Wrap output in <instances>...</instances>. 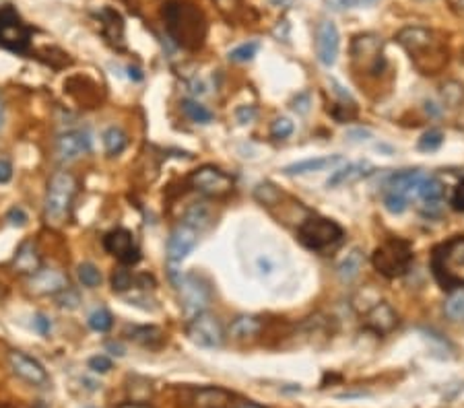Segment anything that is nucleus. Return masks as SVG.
<instances>
[{
  "label": "nucleus",
  "instance_id": "f257e3e1",
  "mask_svg": "<svg viewBox=\"0 0 464 408\" xmlns=\"http://www.w3.org/2000/svg\"><path fill=\"white\" fill-rule=\"evenodd\" d=\"M396 42L405 48V52L410 56L413 66L421 75H436L448 62V50L432 29L417 25L401 29Z\"/></svg>",
  "mask_w": 464,
  "mask_h": 408
},
{
  "label": "nucleus",
  "instance_id": "f03ea898",
  "mask_svg": "<svg viewBox=\"0 0 464 408\" xmlns=\"http://www.w3.org/2000/svg\"><path fill=\"white\" fill-rule=\"evenodd\" d=\"M165 29L169 37L186 48V50H198L204 44L207 37V21L198 6L184 0H171L164 8Z\"/></svg>",
  "mask_w": 464,
  "mask_h": 408
},
{
  "label": "nucleus",
  "instance_id": "7ed1b4c3",
  "mask_svg": "<svg viewBox=\"0 0 464 408\" xmlns=\"http://www.w3.org/2000/svg\"><path fill=\"white\" fill-rule=\"evenodd\" d=\"M77 190H79V182L66 169L56 171L54 175L50 178L46 198H44V218H46L48 225L62 227L68 221Z\"/></svg>",
  "mask_w": 464,
  "mask_h": 408
},
{
  "label": "nucleus",
  "instance_id": "20e7f679",
  "mask_svg": "<svg viewBox=\"0 0 464 408\" xmlns=\"http://www.w3.org/2000/svg\"><path fill=\"white\" fill-rule=\"evenodd\" d=\"M372 262L376 271L386 278H398L409 272L413 264V245L401 237L386 240L372 254Z\"/></svg>",
  "mask_w": 464,
  "mask_h": 408
},
{
  "label": "nucleus",
  "instance_id": "39448f33",
  "mask_svg": "<svg viewBox=\"0 0 464 408\" xmlns=\"http://www.w3.org/2000/svg\"><path fill=\"white\" fill-rule=\"evenodd\" d=\"M434 274L444 287H464V237H454L437 247Z\"/></svg>",
  "mask_w": 464,
  "mask_h": 408
},
{
  "label": "nucleus",
  "instance_id": "423d86ee",
  "mask_svg": "<svg viewBox=\"0 0 464 408\" xmlns=\"http://www.w3.org/2000/svg\"><path fill=\"white\" fill-rule=\"evenodd\" d=\"M300 242L312 252H328L343 242V227L326 217H310L298 231Z\"/></svg>",
  "mask_w": 464,
  "mask_h": 408
},
{
  "label": "nucleus",
  "instance_id": "0eeeda50",
  "mask_svg": "<svg viewBox=\"0 0 464 408\" xmlns=\"http://www.w3.org/2000/svg\"><path fill=\"white\" fill-rule=\"evenodd\" d=\"M180 303L184 307L186 318L190 320L196 314L204 311L211 303V287L207 285V280L194 272H180L173 276Z\"/></svg>",
  "mask_w": 464,
  "mask_h": 408
},
{
  "label": "nucleus",
  "instance_id": "6e6552de",
  "mask_svg": "<svg viewBox=\"0 0 464 408\" xmlns=\"http://www.w3.org/2000/svg\"><path fill=\"white\" fill-rule=\"evenodd\" d=\"M31 46V29L23 23L19 13L6 4L0 8V48L13 54H25Z\"/></svg>",
  "mask_w": 464,
  "mask_h": 408
},
{
  "label": "nucleus",
  "instance_id": "1a4fd4ad",
  "mask_svg": "<svg viewBox=\"0 0 464 408\" xmlns=\"http://www.w3.org/2000/svg\"><path fill=\"white\" fill-rule=\"evenodd\" d=\"M186 334H188L192 345H196L200 349H221L223 340H225V330H223L221 320L209 309L190 318Z\"/></svg>",
  "mask_w": 464,
  "mask_h": 408
},
{
  "label": "nucleus",
  "instance_id": "9d476101",
  "mask_svg": "<svg viewBox=\"0 0 464 408\" xmlns=\"http://www.w3.org/2000/svg\"><path fill=\"white\" fill-rule=\"evenodd\" d=\"M351 58L359 70L370 73V75H380L386 66L382 54V39L374 33L357 35L351 44Z\"/></svg>",
  "mask_w": 464,
  "mask_h": 408
},
{
  "label": "nucleus",
  "instance_id": "9b49d317",
  "mask_svg": "<svg viewBox=\"0 0 464 408\" xmlns=\"http://www.w3.org/2000/svg\"><path fill=\"white\" fill-rule=\"evenodd\" d=\"M190 186L196 192L209 196V198H221L233 190V178L219 169L215 165H202L196 171H192Z\"/></svg>",
  "mask_w": 464,
  "mask_h": 408
},
{
  "label": "nucleus",
  "instance_id": "f8f14e48",
  "mask_svg": "<svg viewBox=\"0 0 464 408\" xmlns=\"http://www.w3.org/2000/svg\"><path fill=\"white\" fill-rule=\"evenodd\" d=\"M104 247H106L108 254H111L116 260H120L124 266H133L140 260V249H138L137 242H135V235L124 227L111 229L104 237Z\"/></svg>",
  "mask_w": 464,
  "mask_h": 408
},
{
  "label": "nucleus",
  "instance_id": "ddd939ff",
  "mask_svg": "<svg viewBox=\"0 0 464 408\" xmlns=\"http://www.w3.org/2000/svg\"><path fill=\"white\" fill-rule=\"evenodd\" d=\"M71 287L66 272L60 268H39L35 274L28 276V291L37 297H54L60 291Z\"/></svg>",
  "mask_w": 464,
  "mask_h": 408
},
{
  "label": "nucleus",
  "instance_id": "4468645a",
  "mask_svg": "<svg viewBox=\"0 0 464 408\" xmlns=\"http://www.w3.org/2000/svg\"><path fill=\"white\" fill-rule=\"evenodd\" d=\"M6 359H8L11 371H13L17 378L28 381L29 385H37V388L48 385L50 376H48L46 367H44L37 359L29 357V354L23 353V351H11Z\"/></svg>",
  "mask_w": 464,
  "mask_h": 408
},
{
  "label": "nucleus",
  "instance_id": "2eb2a0df",
  "mask_svg": "<svg viewBox=\"0 0 464 408\" xmlns=\"http://www.w3.org/2000/svg\"><path fill=\"white\" fill-rule=\"evenodd\" d=\"M198 235L200 233L186 223L176 225L173 231L169 233V240H167V260L171 264H180L182 260H186L188 254L198 244Z\"/></svg>",
  "mask_w": 464,
  "mask_h": 408
},
{
  "label": "nucleus",
  "instance_id": "dca6fc26",
  "mask_svg": "<svg viewBox=\"0 0 464 408\" xmlns=\"http://www.w3.org/2000/svg\"><path fill=\"white\" fill-rule=\"evenodd\" d=\"M54 151L60 161H75L91 151V136L87 130H68L56 138Z\"/></svg>",
  "mask_w": 464,
  "mask_h": 408
},
{
  "label": "nucleus",
  "instance_id": "f3484780",
  "mask_svg": "<svg viewBox=\"0 0 464 408\" xmlns=\"http://www.w3.org/2000/svg\"><path fill=\"white\" fill-rule=\"evenodd\" d=\"M341 48V35L332 21H320L316 27V56L320 64L332 66Z\"/></svg>",
  "mask_w": 464,
  "mask_h": 408
},
{
  "label": "nucleus",
  "instance_id": "a211bd4d",
  "mask_svg": "<svg viewBox=\"0 0 464 408\" xmlns=\"http://www.w3.org/2000/svg\"><path fill=\"white\" fill-rule=\"evenodd\" d=\"M363 320H365V328L378 336L390 334L394 328L398 326V316L388 301H376L372 307H367Z\"/></svg>",
  "mask_w": 464,
  "mask_h": 408
},
{
  "label": "nucleus",
  "instance_id": "6ab92c4d",
  "mask_svg": "<svg viewBox=\"0 0 464 408\" xmlns=\"http://www.w3.org/2000/svg\"><path fill=\"white\" fill-rule=\"evenodd\" d=\"M11 266H13V271L25 274V276H31V274L39 271L42 268V254L37 249V244L33 240H25L17 247Z\"/></svg>",
  "mask_w": 464,
  "mask_h": 408
},
{
  "label": "nucleus",
  "instance_id": "aec40b11",
  "mask_svg": "<svg viewBox=\"0 0 464 408\" xmlns=\"http://www.w3.org/2000/svg\"><path fill=\"white\" fill-rule=\"evenodd\" d=\"M374 173V167L367 161H357V163H345L343 167L334 169L332 175L328 178V188H338V186H347V184H355L359 180L367 178Z\"/></svg>",
  "mask_w": 464,
  "mask_h": 408
},
{
  "label": "nucleus",
  "instance_id": "412c9836",
  "mask_svg": "<svg viewBox=\"0 0 464 408\" xmlns=\"http://www.w3.org/2000/svg\"><path fill=\"white\" fill-rule=\"evenodd\" d=\"M444 184L434 178V175H427L425 180H423V184H421V188L417 192V198L425 204V209H427V215H439V211H441V204H444Z\"/></svg>",
  "mask_w": 464,
  "mask_h": 408
},
{
  "label": "nucleus",
  "instance_id": "4be33fe9",
  "mask_svg": "<svg viewBox=\"0 0 464 408\" xmlns=\"http://www.w3.org/2000/svg\"><path fill=\"white\" fill-rule=\"evenodd\" d=\"M427 178L425 171L421 169H409V171H401V173H394L388 182V192H396V194H403V196H417V192L421 188L423 180Z\"/></svg>",
  "mask_w": 464,
  "mask_h": 408
},
{
  "label": "nucleus",
  "instance_id": "5701e85b",
  "mask_svg": "<svg viewBox=\"0 0 464 408\" xmlns=\"http://www.w3.org/2000/svg\"><path fill=\"white\" fill-rule=\"evenodd\" d=\"M338 165H345L343 155H328V157H316V159H303L298 163L287 165L283 169L285 175H305V173H314V171H324V169H334Z\"/></svg>",
  "mask_w": 464,
  "mask_h": 408
},
{
  "label": "nucleus",
  "instance_id": "b1692460",
  "mask_svg": "<svg viewBox=\"0 0 464 408\" xmlns=\"http://www.w3.org/2000/svg\"><path fill=\"white\" fill-rule=\"evenodd\" d=\"M262 320L258 316H252V314H244V316H238L229 328H227V334L238 340V342H244V340H252L256 338L260 332H262Z\"/></svg>",
  "mask_w": 464,
  "mask_h": 408
},
{
  "label": "nucleus",
  "instance_id": "393cba45",
  "mask_svg": "<svg viewBox=\"0 0 464 408\" xmlns=\"http://www.w3.org/2000/svg\"><path fill=\"white\" fill-rule=\"evenodd\" d=\"M99 19L104 23V35L108 37V42L111 46L124 48V21L120 17V13H116L114 8H102Z\"/></svg>",
  "mask_w": 464,
  "mask_h": 408
},
{
  "label": "nucleus",
  "instance_id": "a878e982",
  "mask_svg": "<svg viewBox=\"0 0 464 408\" xmlns=\"http://www.w3.org/2000/svg\"><path fill=\"white\" fill-rule=\"evenodd\" d=\"M128 332V338L135 340L140 347H147V349H157L161 347L165 340V334L161 328L157 326H133L126 330Z\"/></svg>",
  "mask_w": 464,
  "mask_h": 408
},
{
  "label": "nucleus",
  "instance_id": "bb28decb",
  "mask_svg": "<svg viewBox=\"0 0 464 408\" xmlns=\"http://www.w3.org/2000/svg\"><path fill=\"white\" fill-rule=\"evenodd\" d=\"M231 400V394L223 388L211 385V388H200L194 396L196 408H223Z\"/></svg>",
  "mask_w": 464,
  "mask_h": 408
},
{
  "label": "nucleus",
  "instance_id": "cd10ccee",
  "mask_svg": "<svg viewBox=\"0 0 464 408\" xmlns=\"http://www.w3.org/2000/svg\"><path fill=\"white\" fill-rule=\"evenodd\" d=\"M363 262H365L363 252H361L359 247H353V249L343 258V262L336 266L338 278H341L343 283H351V280H355L357 276H359V272H361V268H363Z\"/></svg>",
  "mask_w": 464,
  "mask_h": 408
},
{
  "label": "nucleus",
  "instance_id": "c85d7f7f",
  "mask_svg": "<svg viewBox=\"0 0 464 408\" xmlns=\"http://www.w3.org/2000/svg\"><path fill=\"white\" fill-rule=\"evenodd\" d=\"M182 223L190 225L192 229H196V231L200 233V231H204V229L211 227V223H213V211H211V206H209L207 202H194L190 209L186 211Z\"/></svg>",
  "mask_w": 464,
  "mask_h": 408
},
{
  "label": "nucleus",
  "instance_id": "c756f323",
  "mask_svg": "<svg viewBox=\"0 0 464 408\" xmlns=\"http://www.w3.org/2000/svg\"><path fill=\"white\" fill-rule=\"evenodd\" d=\"M102 138H104V149H106V153H108L109 157L120 155L128 147V136L118 126H109Z\"/></svg>",
  "mask_w": 464,
  "mask_h": 408
},
{
  "label": "nucleus",
  "instance_id": "7c9ffc66",
  "mask_svg": "<svg viewBox=\"0 0 464 408\" xmlns=\"http://www.w3.org/2000/svg\"><path fill=\"white\" fill-rule=\"evenodd\" d=\"M182 111L186 113L188 120L196 122V124H209V122H213V111L207 108V106L194 101V99H184V101H182Z\"/></svg>",
  "mask_w": 464,
  "mask_h": 408
},
{
  "label": "nucleus",
  "instance_id": "2f4dec72",
  "mask_svg": "<svg viewBox=\"0 0 464 408\" xmlns=\"http://www.w3.org/2000/svg\"><path fill=\"white\" fill-rule=\"evenodd\" d=\"M444 311L446 316L452 320V322H464V289L454 291L444 305Z\"/></svg>",
  "mask_w": 464,
  "mask_h": 408
},
{
  "label": "nucleus",
  "instance_id": "473e14b6",
  "mask_svg": "<svg viewBox=\"0 0 464 408\" xmlns=\"http://www.w3.org/2000/svg\"><path fill=\"white\" fill-rule=\"evenodd\" d=\"M77 276H79V283L87 289H97L102 285V272L95 264L91 262H83L77 268Z\"/></svg>",
  "mask_w": 464,
  "mask_h": 408
},
{
  "label": "nucleus",
  "instance_id": "72a5a7b5",
  "mask_svg": "<svg viewBox=\"0 0 464 408\" xmlns=\"http://www.w3.org/2000/svg\"><path fill=\"white\" fill-rule=\"evenodd\" d=\"M441 99L448 108H458L464 101V87L460 82L448 81L441 85Z\"/></svg>",
  "mask_w": 464,
  "mask_h": 408
},
{
  "label": "nucleus",
  "instance_id": "f704fd0d",
  "mask_svg": "<svg viewBox=\"0 0 464 408\" xmlns=\"http://www.w3.org/2000/svg\"><path fill=\"white\" fill-rule=\"evenodd\" d=\"M89 328L91 330H95V332H108L114 326V316L109 314V309L106 307H99V309H95L91 316H89Z\"/></svg>",
  "mask_w": 464,
  "mask_h": 408
},
{
  "label": "nucleus",
  "instance_id": "c9c22d12",
  "mask_svg": "<svg viewBox=\"0 0 464 408\" xmlns=\"http://www.w3.org/2000/svg\"><path fill=\"white\" fill-rule=\"evenodd\" d=\"M137 285V276H133V272L126 268H118L111 274V289L114 293H124L128 289H133Z\"/></svg>",
  "mask_w": 464,
  "mask_h": 408
},
{
  "label": "nucleus",
  "instance_id": "e433bc0d",
  "mask_svg": "<svg viewBox=\"0 0 464 408\" xmlns=\"http://www.w3.org/2000/svg\"><path fill=\"white\" fill-rule=\"evenodd\" d=\"M54 301L60 309L73 311V309H77V307L81 305V295H79V291H77V289L66 287L64 291H60L58 295H54Z\"/></svg>",
  "mask_w": 464,
  "mask_h": 408
},
{
  "label": "nucleus",
  "instance_id": "4c0bfd02",
  "mask_svg": "<svg viewBox=\"0 0 464 408\" xmlns=\"http://www.w3.org/2000/svg\"><path fill=\"white\" fill-rule=\"evenodd\" d=\"M384 206H386L388 213H392V215H401V213L407 211V206H409V198L403 196V194H396V192H388L386 198H384Z\"/></svg>",
  "mask_w": 464,
  "mask_h": 408
},
{
  "label": "nucleus",
  "instance_id": "58836bf2",
  "mask_svg": "<svg viewBox=\"0 0 464 408\" xmlns=\"http://www.w3.org/2000/svg\"><path fill=\"white\" fill-rule=\"evenodd\" d=\"M258 42H248V44H242L238 46L236 50L229 52V60L231 62H250L254 56L258 54Z\"/></svg>",
  "mask_w": 464,
  "mask_h": 408
},
{
  "label": "nucleus",
  "instance_id": "ea45409f",
  "mask_svg": "<svg viewBox=\"0 0 464 408\" xmlns=\"http://www.w3.org/2000/svg\"><path fill=\"white\" fill-rule=\"evenodd\" d=\"M441 142H444V135L439 132V130H427L425 135L419 138V142H417V147H419V151H437L439 147H441Z\"/></svg>",
  "mask_w": 464,
  "mask_h": 408
},
{
  "label": "nucleus",
  "instance_id": "a19ab883",
  "mask_svg": "<svg viewBox=\"0 0 464 408\" xmlns=\"http://www.w3.org/2000/svg\"><path fill=\"white\" fill-rule=\"evenodd\" d=\"M293 135V122L289 118H276L271 126V136L274 140H285Z\"/></svg>",
  "mask_w": 464,
  "mask_h": 408
},
{
  "label": "nucleus",
  "instance_id": "79ce46f5",
  "mask_svg": "<svg viewBox=\"0 0 464 408\" xmlns=\"http://www.w3.org/2000/svg\"><path fill=\"white\" fill-rule=\"evenodd\" d=\"M254 196H256V200L262 202V204H274V202L281 198V194H279V190L274 188L273 184H258Z\"/></svg>",
  "mask_w": 464,
  "mask_h": 408
},
{
  "label": "nucleus",
  "instance_id": "37998d69",
  "mask_svg": "<svg viewBox=\"0 0 464 408\" xmlns=\"http://www.w3.org/2000/svg\"><path fill=\"white\" fill-rule=\"evenodd\" d=\"M87 365H89V369L95 371V373H108L109 369H111V359L106 357V354H95V357L89 359Z\"/></svg>",
  "mask_w": 464,
  "mask_h": 408
},
{
  "label": "nucleus",
  "instance_id": "c03bdc74",
  "mask_svg": "<svg viewBox=\"0 0 464 408\" xmlns=\"http://www.w3.org/2000/svg\"><path fill=\"white\" fill-rule=\"evenodd\" d=\"M310 106H312V99H310V93L303 91V93H298L291 101V108L295 109L298 113H307L310 111Z\"/></svg>",
  "mask_w": 464,
  "mask_h": 408
},
{
  "label": "nucleus",
  "instance_id": "a18cd8bd",
  "mask_svg": "<svg viewBox=\"0 0 464 408\" xmlns=\"http://www.w3.org/2000/svg\"><path fill=\"white\" fill-rule=\"evenodd\" d=\"M450 204H452L454 211L464 213V180H460V182L456 184V188L452 192V198H450Z\"/></svg>",
  "mask_w": 464,
  "mask_h": 408
},
{
  "label": "nucleus",
  "instance_id": "49530a36",
  "mask_svg": "<svg viewBox=\"0 0 464 408\" xmlns=\"http://www.w3.org/2000/svg\"><path fill=\"white\" fill-rule=\"evenodd\" d=\"M33 328L42 334V336H48L52 332V320L44 314H35L33 316Z\"/></svg>",
  "mask_w": 464,
  "mask_h": 408
},
{
  "label": "nucleus",
  "instance_id": "de8ad7c7",
  "mask_svg": "<svg viewBox=\"0 0 464 408\" xmlns=\"http://www.w3.org/2000/svg\"><path fill=\"white\" fill-rule=\"evenodd\" d=\"M6 221H8L11 225H15V227H23V225L28 223V215H25V211H23V209L13 206V209L6 213Z\"/></svg>",
  "mask_w": 464,
  "mask_h": 408
},
{
  "label": "nucleus",
  "instance_id": "09e8293b",
  "mask_svg": "<svg viewBox=\"0 0 464 408\" xmlns=\"http://www.w3.org/2000/svg\"><path fill=\"white\" fill-rule=\"evenodd\" d=\"M13 180V163L0 157V184H8Z\"/></svg>",
  "mask_w": 464,
  "mask_h": 408
},
{
  "label": "nucleus",
  "instance_id": "8fccbe9b",
  "mask_svg": "<svg viewBox=\"0 0 464 408\" xmlns=\"http://www.w3.org/2000/svg\"><path fill=\"white\" fill-rule=\"evenodd\" d=\"M236 116H238L240 124H250V122L256 120V109L252 108V106H244V108H240L236 111Z\"/></svg>",
  "mask_w": 464,
  "mask_h": 408
},
{
  "label": "nucleus",
  "instance_id": "3c124183",
  "mask_svg": "<svg viewBox=\"0 0 464 408\" xmlns=\"http://www.w3.org/2000/svg\"><path fill=\"white\" fill-rule=\"evenodd\" d=\"M347 138L351 142H361V140H370L372 138V132L370 130H363V128H357V130H349L347 132Z\"/></svg>",
  "mask_w": 464,
  "mask_h": 408
},
{
  "label": "nucleus",
  "instance_id": "603ef678",
  "mask_svg": "<svg viewBox=\"0 0 464 408\" xmlns=\"http://www.w3.org/2000/svg\"><path fill=\"white\" fill-rule=\"evenodd\" d=\"M215 4L219 6V11L229 13V11H233L238 6V0H215Z\"/></svg>",
  "mask_w": 464,
  "mask_h": 408
},
{
  "label": "nucleus",
  "instance_id": "864d4df0",
  "mask_svg": "<svg viewBox=\"0 0 464 408\" xmlns=\"http://www.w3.org/2000/svg\"><path fill=\"white\" fill-rule=\"evenodd\" d=\"M118 408H151V407L145 404L142 400H130V402H122V404H118Z\"/></svg>",
  "mask_w": 464,
  "mask_h": 408
},
{
  "label": "nucleus",
  "instance_id": "5fc2aeb1",
  "mask_svg": "<svg viewBox=\"0 0 464 408\" xmlns=\"http://www.w3.org/2000/svg\"><path fill=\"white\" fill-rule=\"evenodd\" d=\"M108 351L111 354H118V357H122V354H124V347H122L120 342H108Z\"/></svg>",
  "mask_w": 464,
  "mask_h": 408
},
{
  "label": "nucleus",
  "instance_id": "6e6d98bb",
  "mask_svg": "<svg viewBox=\"0 0 464 408\" xmlns=\"http://www.w3.org/2000/svg\"><path fill=\"white\" fill-rule=\"evenodd\" d=\"M128 77H130L133 81H142V73L138 70L137 66H128Z\"/></svg>",
  "mask_w": 464,
  "mask_h": 408
},
{
  "label": "nucleus",
  "instance_id": "4d7b16f0",
  "mask_svg": "<svg viewBox=\"0 0 464 408\" xmlns=\"http://www.w3.org/2000/svg\"><path fill=\"white\" fill-rule=\"evenodd\" d=\"M236 408H267V407H262V404H256V402H242L240 407H236Z\"/></svg>",
  "mask_w": 464,
  "mask_h": 408
},
{
  "label": "nucleus",
  "instance_id": "13d9d810",
  "mask_svg": "<svg viewBox=\"0 0 464 408\" xmlns=\"http://www.w3.org/2000/svg\"><path fill=\"white\" fill-rule=\"evenodd\" d=\"M2 120H4V106H2V101H0V126H2Z\"/></svg>",
  "mask_w": 464,
  "mask_h": 408
},
{
  "label": "nucleus",
  "instance_id": "bf43d9fd",
  "mask_svg": "<svg viewBox=\"0 0 464 408\" xmlns=\"http://www.w3.org/2000/svg\"><path fill=\"white\" fill-rule=\"evenodd\" d=\"M35 408H48V407H46V404H37V407H35Z\"/></svg>",
  "mask_w": 464,
  "mask_h": 408
}]
</instances>
